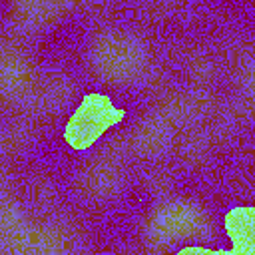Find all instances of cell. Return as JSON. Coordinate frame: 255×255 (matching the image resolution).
<instances>
[{"label": "cell", "mask_w": 255, "mask_h": 255, "mask_svg": "<svg viewBox=\"0 0 255 255\" xmlns=\"http://www.w3.org/2000/svg\"><path fill=\"white\" fill-rule=\"evenodd\" d=\"M122 116L124 112L116 110L104 96L90 94L70 120L66 137L72 147H88L110 124L122 120Z\"/></svg>", "instance_id": "1"}, {"label": "cell", "mask_w": 255, "mask_h": 255, "mask_svg": "<svg viewBox=\"0 0 255 255\" xmlns=\"http://www.w3.org/2000/svg\"><path fill=\"white\" fill-rule=\"evenodd\" d=\"M227 229L239 249V253L251 255L253 253V223H251V211L239 209L229 213L227 217Z\"/></svg>", "instance_id": "2"}]
</instances>
